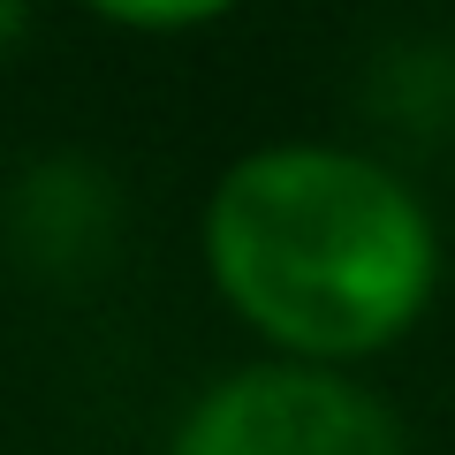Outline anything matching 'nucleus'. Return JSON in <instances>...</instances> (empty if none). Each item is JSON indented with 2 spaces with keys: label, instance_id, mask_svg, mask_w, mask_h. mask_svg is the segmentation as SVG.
Masks as SVG:
<instances>
[{
  "label": "nucleus",
  "instance_id": "7ed1b4c3",
  "mask_svg": "<svg viewBox=\"0 0 455 455\" xmlns=\"http://www.w3.org/2000/svg\"><path fill=\"white\" fill-rule=\"evenodd\" d=\"M84 8H99V16H114V23H137V31H182V23L228 16L235 0H84Z\"/></svg>",
  "mask_w": 455,
  "mask_h": 455
},
{
  "label": "nucleus",
  "instance_id": "f257e3e1",
  "mask_svg": "<svg viewBox=\"0 0 455 455\" xmlns=\"http://www.w3.org/2000/svg\"><path fill=\"white\" fill-rule=\"evenodd\" d=\"M205 259L266 341L296 357H364L433 296V220L357 152L274 145L220 175Z\"/></svg>",
  "mask_w": 455,
  "mask_h": 455
},
{
  "label": "nucleus",
  "instance_id": "f03ea898",
  "mask_svg": "<svg viewBox=\"0 0 455 455\" xmlns=\"http://www.w3.org/2000/svg\"><path fill=\"white\" fill-rule=\"evenodd\" d=\"M175 455H403L387 403L311 364L235 372L182 418Z\"/></svg>",
  "mask_w": 455,
  "mask_h": 455
}]
</instances>
